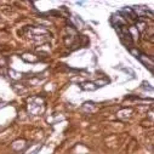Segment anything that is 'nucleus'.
I'll return each mask as SVG.
<instances>
[{"mask_svg": "<svg viewBox=\"0 0 154 154\" xmlns=\"http://www.w3.org/2000/svg\"><path fill=\"white\" fill-rule=\"evenodd\" d=\"M117 32H118V34L120 36V40L123 41V44H125L126 47L130 49L131 45H132V43H134V36H132L130 29L127 28L125 24H123V25L117 27Z\"/></svg>", "mask_w": 154, "mask_h": 154, "instance_id": "nucleus-1", "label": "nucleus"}, {"mask_svg": "<svg viewBox=\"0 0 154 154\" xmlns=\"http://www.w3.org/2000/svg\"><path fill=\"white\" fill-rule=\"evenodd\" d=\"M138 60L142 62L146 67H148V69H149L150 72H153V60H152L150 57H148V56H146V55H143V54H141L139 57H138Z\"/></svg>", "mask_w": 154, "mask_h": 154, "instance_id": "nucleus-2", "label": "nucleus"}, {"mask_svg": "<svg viewBox=\"0 0 154 154\" xmlns=\"http://www.w3.org/2000/svg\"><path fill=\"white\" fill-rule=\"evenodd\" d=\"M80 87L83 90H86V91H95L97 89V86L95 85V83H91V81H84L80 84Z\"/></svg>", "mask_w": 154, "mask_h": 154, "instance_id": "nucleus-3", "label": "nucleus"}, {"mask_svg": "<svg viewBox=\"0 0 154 154\" xmlns=\"http://www.w3.org/2000/svg\"><path fill=\"white\" fill-rule=\"evenodd\" d=\"M108 83H109V79L103 78V79H98V80H96V81H95V85H96L97 87H101V86H105V85H107Z\"/></svg>", "mask_w": 154, "mask_h": 154, "instance_id": "nucleus-4", "label": "nucleus"}, {"mask_svg": "<svg viewBox=\"0 0 154 154\" xmlns=\"http://www.w3.org/2000/svg\"><path fill=\"white\" fill-rule=\"evenodd\" d=\"M83 109L84 110H89V112H92L95 109V106H94L92 102H86V103L83 106Z\"/></svg>", "mask_w": 154, "mask_h": 154, "instance_id": "nucleus-5", "label": "nucleus"}, {"mask_svg": "<svg viewBox=\"0 0 154 154\" xmlns=\"http://www.w3.org/2000/svg\"><path fill=\"white\" fill-rule=\"evenodd\" d=\"M27 56H28V54H25V55L22 56V58H23L24 61H27V62H36V61H38V58L34 57V55H29L31 57H27Z\"/></svg>", "mask_w": 154, "mask_h": 154, "instance_id": "nucleus-6", "label": "nucleus"}, {"mask_svg": "<svg viewBox=\"0 0 154 154\" xmlns=\"http://www.w3.org/2000/svg\"><path fill=\"white\" fill-rule=\"evenodd\" d=\"M136 27L138 28L139 32H145V31H146V27H147V23H146V22H137Z\"/></svg>", "mask_w": 154, "mask_h": 154, "instance_id": "nucleus-7", "label": "nucleus"}, {"mask_svg": "<svg viewBox=\"0 0 154 154\" xmlns=\"http://www.w3.org/2000/svg\"><path fill=\"white\" fill-rule=\"evenodd\" d=\"M129 51H130V54H131L134 57H136V58H138L139 55H141V52H139V51H138L137 49H135V47H130Z\"/></svg>", "mask_w": 154, "mask_h": 154, "instance_id": "nucleus-8", "label": "nucleus"}, {"mask_svg": "<svg viewBox=\"0 0 154 154\" xmlns=\"http://www.w3.org/2000/svg\"><path fill=\"white\" fill-rule=\"evenodd\" d=\"M10 74H14V75H11V76H12V78H14V79H16V80H17V79H21V78H22V74H21V73H17V72L12 70V69L10 70Z\"/></svg>", "mask_w": 154, "mask_h": 154, "instance_id": "nucleus-9", "label": "nucleus"}, {"mask_svg": "<svg viewBox=\"0 0 154 154\" xmlns=\"http://www.w3.org/2000/svg\"><path fill=\"white\" fill-rule=\"evenodd\" d=\"M141 87H142L143 90H148V91H153V87H152L148 83H146V81H145V83H142V86H141Z\"/></svg>", "mask_w": 154, "mask_h": 154, "instance_id": "nucleus-10", "label": "nucleus"}, {"mask_svg": "<svg viewBox=\"0 0 154 154\" xmlns=\"http://www.w3.org/2000/svg\"><path fill=\"white\" fill-rule=\"evenodd\" d=\"M74 21H75V23L78 25H80V27H81V25H84V21L79 16H74Z\"/></svg>", "mask_w": 154, "mask_h": 154, "instance_id": "nucleus-11", "label": "nucleus"}]
</instances>
